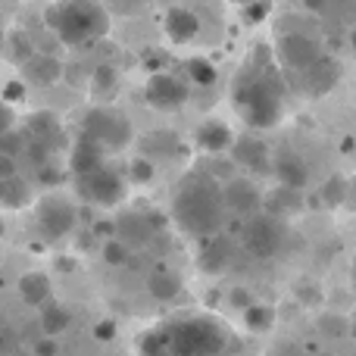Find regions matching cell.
I'll return each instance as SVG.
<instances>
[{"mask_svg":"<svg viewBox=\"0 0 356 356\" xmlns=\"http://www.w3.org/2000/svg\"><path fill=\"white\" fill-rule=\"evenodd\" d=\"M188 75L194 85H216V79H219V72H216V66L209 60H203V56H194V60H188Z\"/></svg>","mask_w":356,"mask_h":356,"instance_id":"cell-29","label":"cell"},{"mask_svg":"<svg viewBox=\"0 0 356 356\" xmlns=\"http://www.w3.org/2000/svg\"><path fill=\"white\" fill-rule=\"evenodd\" d=\"M94 338L97 341H113L116 338V325H113V322H97V325H94Z\"/></svg>","mask_w":356,"mask_h":356,"instance_id":"cell-40","label":"cell"},{"mask_svg":"<svg viewBox=\"0 0 356 356\" xmlns=\"http://www.w3.org/2000/svg\"><path fill=\"white\" fill-rule=\"evenodd\" d=\"M228 263H232V244H228L225 238H219V234H213V238H203V241H200V253H197V266H200L203 272H209V275H216V272H222Z\"/></svg>","mask_w":356,"mask_h":356,"instance_id":"cell-17","label":"cell"},{"mask_svg":"<svg viewBox=\"0 0 356 356\" xmlns=\"http://www.w3.org/2000/svg\"><path fill=\"white\" fill-rule=\"evenodd\" d=\"M288 79L300 81V91L313 94V97H322V94H328L341 81V63H338V56L322 54L309 69H303L300 75H288Z\"/></svg>","mask_w":356,"mask_h":356,"instance_id":"cell-11","label":"cell"},{"mask_svg":"<svg viewBox=\"0 0 356 356\" xmlns=\"http://www.w3.org/2000/svg\"><path fill=\"white\" fill-rule=\"evenodd\" d=\"M269 356H303V350L297 344H291V341H278V344H272Z\"/></svg>","mask_w":356,"mask_h":356,"instance_id":"cell-39","label":"cell"},{"mask_svg":"<svg viewBox=\"0 0 356 356\" xmlns=\"http://www.w3.org/2000/svg\"><path fill=\"white\" fill-rule=\"evenodd\" d=\"M129 181H135V184L154 181V163H150V160H135V163H129Z\"/></svg>","mask_w":356,"mask_h":356,"instance_id":"cell-34","label":"cell"},{"mask_svg":"<svg viewBox=\"0 0 356 356\" xmlns=\"http://www.w3.org/2000/svg\"><path fill=\"white\" fill-rule=\"evenodd\" d=\"M22 81H10L6 85V94H3V100H10V104H16V100H22L25 97V91H22Z\"/></svg>","mask_w":356,"mask_h":356,"instance_id":"cell-41","label":"cell"},{"mask_svg":"<svg viewBox=\"0 0 356 356\" xmlns=\"http://www.w3.org/2000/svg\"><path fill=\"white\" fill-rule=\"evenodd\" d=\"M322 54H325L322 44L316 41L313 35H303V31H284L275 44V60H282L288 75H300L303 69L313 66Z\"/></svg>","mask_w":356,"mask_h":356,"instance_id":"cell-9","label":"cell"},{"mask_svg":"<svg viewBox=\"0 0 356 356\" xmlns=\"http://www.w3.org/2000/svg\"><path fill=\"white\" fill-rule=\"evenodd\" d=\"M222 197H225V209L234 216H253L263 209V194L250 178H228L222 181Z\"/></svg>","mask_w":356,"mask_h":356,"instance_id":"cell-12","label":"cell"},{"mask_svg":"<svg viewBox=\"0 0 356 356\" xmlns=\"http://www.w3.org/2000/svg\"><path fill=\"white\" fill-rule=\"evenodd\" d=\"M300 207H303L300 188H288V184H282V188H275L272 194H263V213L278 216V219L300 213Z\"/></svg>","mask_w":356,"mask_h":356,"instance_id":"cell-18","label":"cell"},{"mask_svg":"<svg viewBox=\"0 0 356 356\" xmlns=\"http://www.w3.org/2000/svg\"><path fill=\"white\" fill-rule=\"evenodd\" d=\"M25 135L35 138V141H44V144H50V147H54L56 138H60V122H56L54 113L38 110V113H31L29 122H25Z\"/></svg>","mask_w":356,"mask_h":356,"instance_id":"cell-23","label":"cell"},{"mask_svg":"<svg viewBox=\"0 0 356 356\" xmlns=\"http://www.w3.org/2000/svg\"><path fill=\"white\" fill-rule=\"evenodd\" d=\"M350 334L356 338V319H350Z\"/></svg>","mask_w":356,"mask_h":356,"instance_id":"cell-48","label":"cell"},{"mask_svg":"<svg viewBox=\"0 0 356 356\" xmlns=\"http://www.w3.org/2000/svg\"><path fill=\"white\" fill-rule=\"evenodd\" d=\"M10 47H13V56H16L19 66H22V63L29 60L31 54H35V50H31V44H25L22 35H13V38H10Z\"/></svg>","mask_w":356,"mask_h":356,"instance_id":"cell-37","label":"cell"},{"mask_svg":"<svg viewBox=\"0 0 356 356\" xmlns=\"http://www.w3.org/2000/svg\"><path fill=\"white\" fill-rule=\"evenodd\" d=\"M232 334L216 319H181L150 332L141 344L144 356H219Z\"/></svg>","mask_w":356,"mask_h":356,"instance_id":"cell-3","label":"cell"},{"mask_svg":"<svg viewBox=\"0 0 356 356\" xmlns=\"http://www.w3.org/2000/svg\"><path fill=\"white\" fill-rule=\"evenodd\" d=\"M69 313L66 307H60V303H44V313H41V328L44 334H50V338H60L63 332L69 328Z\"/></svg>","mask_w":356,"mask_h":356,"instance_id":"cell-26","label":"cell"},{"mask_svg":"<svg viewBox=\"0 0 356 356\" xmlns=\"http://www.w3.org/2000/svg\"><path fill=\"white\" fill-rule=\"evenodd\" d=\"M232 106L250 129H275L284 116V75L269 47H259L232 81Z\"/></svg>","mask_w":356,"mask_h":356,"instance_id":"cell-1","label":"cell"},{"mask_svg":"<svg viewBox=\"0 0 356 356\" xmlns=\"http://www.w3.org/2000/svg\"><path fill=\"white\" fill-rule=\"evenodd\" d=\"M104 259L110 266H135V257H131V244L129 241H122V238H110L104 244Z\"/></svg>","mask_w":356,"mask_h":356,"instance_id":"cell-28","label":"cell"},{"mask_svg":"<svg viewBox=\"0 0 356 356\" xmlns=\"http://www.w3.org/2000/svg\"><path fill=\"white\" fill-rule=\"evenodd\" d=\"M350 47H353V50H356V22H353V25H350Z\"/></svg>","mask_w":356,"mask_h":356,"instance_id":"cell-45","label":"cell"},{"mask_svg":"<svg viewBox=\"0 0 356 356\" xmlns=\"http://www.w3.org/2000/svg\"><path fill=\"white\" fill-rule=\"evenodd\" d=\"M125 191H129V181L116 169L104 166V163L97 169H91V172L79 175V194L88 203H94V207H104V209L119 207L125 200Z\"/></svg>","mask_w":356,"mask_h":356,"instance_id":"cell-7","label":"cell"},{"mask_svg":"<svg viewBox=\"0 0 356 356\" xmlns=\"http://www.w3.org/2000/svg\"><path fill=\"white\" fill-rule=\"evenodd\" d=\"M244 322L253 332H266L275 322V313L269 307H263V303H250V307H244Z\"/></svg>","mask_w":356,"mask_h":356,"instance_id":"cell-30","label":"cell"},{"mask_svg":"<svg viewBox=\"0 0 356 356\" xmlns=\"http://www.w3.org/2000/svg\"><path fill=\"white\" fill-rule=\"evenodd\" d=\"M194 141H197V147H200L203 154L219 156V154H225V150H232L234 131L228 129V122H222V119H207V122L194 131Z\"/></svg>","mask_w":356,"mask_h":356,"instance_id":"cell-16","label":"cell"},{"mask_svg":"<svg viewBox=\"0 0 356 356\" xmlns=\"http://www.w3.org/2000/svg\"><path fill=\"white\" fill-rule=\"evenodd\" d=\"M350 282H353V288H356V259H353V269H350Z\"/></svg>","mask_w":356,"mask_h":356,"instance_id":"cell-46","label":"cell"},{"mask_svg":"<svg viewBox=\"0 0 356 356\" xmlns=\"http://www.w3.org/2000/svg\"><path fill=\"white\" fill-rule=\"evenodd\" d=\"M16 344H19L16 332L10 325H0V356H13L16 353Z\"/></svg>","mask_w":356,"mask_h":356,"instance_id":"cell-36","label":"cell"},{"mask_svg":"<svg viewBox=\"0 0 356 356\" xmlns=\"http://www.w3.org/2000/svg\"><path fill=\"white\" fill-rule=\"evenodd\" d=\"M35 353L38 356H56V341L47 334L44 341H38V344H35Z\"/></svg>","mask_w":356,"mask_h":356,"instance_id":"cell-42","label":"cell"},{"mask_svg":"<svg viewBox=\"0 0 356 356\" xmlns=\"http://www.w3.org/2000/svg\"><path fill=\"white\" fill-rule=\"evenodd\" d=\"M163 31H166V38L178 47H184V44L197 41V35H200V19H197L194 10H188V6H169L166 16H163Z\"/></svg>","mask_w":356,"mask_h":356,"instance_id":"cell-13","label":"cell"},{"mask_svg":"<svg viewBox=\"0 0 356 356\" xmlns=\"http://www.w3.org/2000/svg\"><path fill=\"white\" fill-rule=\"evenodd\" d=\"M35 225L47 241H63L79 225V209H75V203L69 197L47 194L35 207Z\"/></svg>","mask_w":356,"mask_h":356,"instance_id":"cell-6","label":"cell"},{"mask_svg":"<svg viewBox=\"0 0 356 356\" xmlns=\"http://www.w3.org/2000/svg\"><path fill=\"white\" fill-rule=\"evenodd\" d=\"M50 291H54V284H50V275L47 272H25L22 278H19V297H22L29 307H44V303L50 300Z\"/></svg>","mask_w":356,"mask_h":356,"instance_id":"cell-20","label":"cell"},{"mask_svg":"<svg viewBox=\"0 0 356 356\" xmlns=\"http://www.w3.org/2000/svg\"><path fill=\"white\" fill-rule=\"evenodd\" d=\"M91 91H94V97L116 91V69H113V66H97V69H94Z\"/></svg>","mask_w":356,"mask_h":356,"instance_id":"cell-31","label":"cell"},{"mask_svg":"<svg viewBox=\"0 0 356 356\" xmlns=\"http://www.w3.org/2000/svg\"><path fill=\"white\" fill-rule=\"evenodd\" d=\"M0 44H3V31H0Z\"/></svg>","mask_w":356,"mask_h":356,"instance_id":"cell-50","label":"cell"},{"mask_svg":"<svg viewBox=\"0 0 356 356\" xmlns=\"http://www.w3.org/2000/svg\"><path fill=\"white\" fill-rule=\"evenodd\" d=\"M232 160L238 163V166L257 172V175L272 172V154H269V147H266L259 138H234Z\"/></svg>","mask_w":356,"mask_h":356,"instance_id":"cell-14","label":"cell"},{"mask_svg":"<svg viewBox=\"0 0 356 356\" xmlns=\"http://www.w3.org/2000/svg\"><path fill=\"white\" fill-rule=\"evenodd\" d=\"M81 135L97 141L104 150H122L131 144V122L113 106H94L81 122Z\"/></svg>","mask_w":356,"mask_h":356,"instance_id":"cell-5","label":"cell"},{"mask_svg":"<svg viewBox=\"0 0 356 356\" xmlns=\"http://www.w3.org/2000/svg\"><path fill=\"white\" fill-rule=\"evenodd\" d=\"M225 197H222V181L213 172H188L175 184L172 194V219L188 238L203 241L219 234L225 222Z\"/></svg>","mask_w":356,"mask_h":356,"instance_id":"cell-2","label":"cell"},{"mask_svg":"<svg viewBox=\"0 0 356 356\" xmlns=\"http://www.w3.org/2000/svg\"><path fill=\"white\" fill-rule=\"evenodd\" d=\"M31 200L29 184L19 175H0V209H25Z\"/></svg>","mask_w":356,"mask_h":356,"instance_id":"cell-22","label":"cell"},{"mask_svg":"<svg viewBox=\"0 0 356 356\" xmlns=\"http://www.w3.org/2000/svg\"><path fill=\"white\" fill-rule=\"evenodd\" d=\"M272 175L278 178V184H288V188H307L309 181L307 166L294 154H282L278 160H272Z\"/></svg>","mask_w":356,"mask_h":356,"instance_id":"cell-21","label":"cell"},{"mask_svg":"<svg viewBox=\"0 0 356 356\" xmlns=\"http://www.w3.org/2000/svg\"><path fill=\"white\" fill-rule=\"evenodd\" d=\"M25 141H29V135H19V131L10 129L0 135V150L10 156H19V154H25Z\"/></svg>","mask_w":356,"mask_h":356,"instance_id":"cell-33","label":"cell"},{"mask_svg":"<svg viewBox=\"0 0 356 356\" xmlns=\"http://www.w3.org/2000/svg\"><path fill=\"white\" fill-rule=\"evenodd\" d=\"M104 154L106 150L100 147L97 141H91V138L81 135L79 141H75L72 154H69V166H72L75 175H85V172H91V169H97L100 163H104Z\"/></svg>","mask_w":356,"mask_h":356,"instance_id":"cell-19","label":"cell"},{"mask_svg":"<svg viewBox=\"0 0 356 356\" xmlns=\"http://www.w3.org/2000/svg\"><path fill=\"white\" fill-rule=\"evenodd\" d=\"M147 291L156 300H172V297H178V291H181V282H178V275H172L169 269H156L154 275L147 278Z\"/></svg>","mask_w":356,"mask_h":356,"instance_id":"cell-25","label":"cell"},{"mask_svg":"<svg viewBox=\"0 0 356 356\" xmlns=\"http://www.w3.org/2000/svg\"><path fill=\"white\" fill-rule=\"evenodd\" d=\"M316 325H319V332L328 334V338H347V334H350V319H344V316H334V313L322 316Z\"/></svg>","mask_w":356,"mask_h":356,"instance_id":"cell-32","label":"cell"},{"mask_svg":"<svg viewBox=\"0 0 356 356\" xmlns=\"http://www.w3.org/2000/svg\"><path fill=\"white\" fill-rule=\"evenodd\" d=\"M322 200L328 209H341L347 203V178L344 175H332L322 184Z\"/></svg>","mask_w":356,"mask_h":356,"instance_id":"cell-27","label":"cell"},{"mask_svg":"<svg viewBox=\"0 0 356 356\" xmlns=\"http://www.w3.org/2000/svg\"><path fill=\"white\" fill-rule=\"evenodd\" d=\"M347 203H353V207H356V175L347 181Z\"/></svg>","mask_w":356,"mask_h":356,"instance_id":"cell-44","label":"cell"},{"mask_svg":"<svg viewBox=\"0 0 356 356\" xmlns=\"http://www.w3.org/2000/svg\"><path fill=\"white\" fill-rule=\"evenodd\" d=\"M16 156H10V154H3L0 150V175H16Z\"/></svg>","mask_w":356,"mask_h":356,"instance_id":"cell-43","label":"cell"},{"mask_svg":"<svg viewBox=\"0 0 356 356\" xmlns=\"http://www.w3.org/2000/svg\"><path fill=\"white\" fill-rule=\"evenodd\" d=\"M241 10H244V22H263V19L269 16V3H266V0H253V3H244Z\"/></svg>","mask_w":356,"mask_h":356,"instance_id":"cell-35","label":"cell"},{"mask_svg":"<svg viewBox=\"0 0 356 356\" xmlns=\"http://www.w3.org/2000/svg\"><path fill=\"white\" fill-rule=\"evenodd\" d=\"M188 94L191 88L184 85L178 75L172 72H156L147 79V88H144V97H147V104L154 106V110H178V106L188 104Z\"/></svg>","mask_w":356,"mask_h":356,"instance_id":"cell-10","label":"cell"},{"mask_svg":"<svg viewBox=\"0 0 356 356\" xmlns=\"http://www.w3.org/2000/svg\"><path fill=\"white\" fill-rule=\"evenodd\" d=\"M3 232H6V222H3V216H0V238H3Z\"/></svg>","mask_w":356,"mask_h":356,"instance_id":"cell-47","label":"cell"},{"mask_svg":"<svg viewBox=\"0 0 356 356\" xmlns=\"http://www.w3.org/2000/svg\"><path fill=\"white\" fill-rule=\"evenodd\" d=\"M241 241H244V247L257 259H272L284 244V225H282L278 216H269V213L259 209V213L247 216Z\"/></svg>","mask_w":356,"mask_h":356,"instance_id":"cell-8","label":"cell"},{"mask_svg":"<svg viewBox=\"0 0 356 356\" xmlns=\"http://www.w3.org/2000/svg\"><path fill=\"white\" fill-rule=\"evenodd\" d=\"M13 122H16V113H13L10 100H0V135H3V131H10Z\"/></svg>","mask_w":356,"mask_h":356,"instance_id":"cell-38","label":"cell"},{"mask_svg":"<svg viewBox=\"0 0 356 356\" xmlns=\"http://www.w3.org/2000/svg\"><path fill=\"white\" fill-rule=\"evenodd\" d=\"M44 22L66 47H88L106 38L110 13L100 0H54L44 13Z\"/></svg>","mask_w":356,"mask_h":356,"instance_id":"cell-4","label":"cell"},{"mask_svg":"<svg viewBox=\"0 0 356 356\" xmlns=\"http://www.w3.org/2000/svg\"><path fill=\"white\" fill-rule=\"evenodd\" d=\"M22 75H25V85H35V88H50L54 81H60L63 75V63L50 54H31L29 60L22 63Z\"/></svg>","mask_w":356,"mask_h":356,"instance_id":"cell-15","label":"cell"},{"mask_svg":"<svg viewBox=\"0 0 356 356\" xmlns=\"http://www.w3.org/2000/svg\"><path fill=\"white\" fill-rule=\"evenodd\" d=\"M116 238L129 241V244H141V241L150 238V222L138 213H129V216H119L116 219Z\"/></svg>","mask_w":356,"mask_h":356,"instance_id":"cell-24","label":"cell"},{"mask_svg":"<svg viewBox=\"0 0 356 356\" xmlns=\"http://www.w3.org/2000/svg\"><path fill=\"white\" fill-rule=\"evenodd\" d=\"M232 3H238V6H244V3H253V0H232Z\"/></svg>","mask_w":356,"mask_h":356,"instance_id":"cell-49","label":"cell"}]
</instances>
